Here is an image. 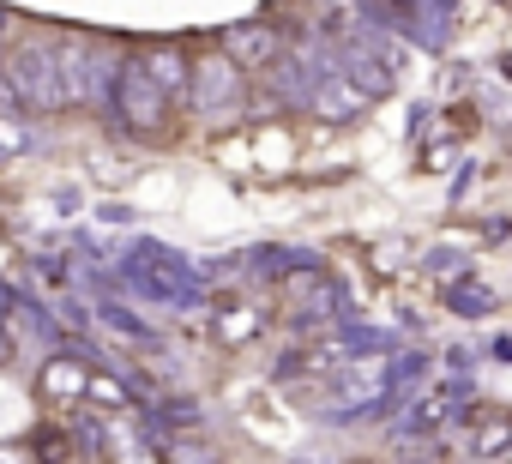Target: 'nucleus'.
I'll use <instances>...</instances> for the list:
<instances>
[{"label":"nucleus","mask_w":512,"mask_h":464,"mask_svg":"<svg viewBox=\"0 0 512 464\" xmlns=\"http://www.w3.org/2000/svg\"><path fill=\"white\" fill-rule=\"evenodd\" d=\"M91 392H97L103 404H121V386H109V380H91Z\"/></svg>","instance_id":"1a4fd4ad"},{"label":"nucleus","mask_w":512,"mask_h":464,"mask_svg":"<svg viewBox=\"0 0 512 464\" xmlns=\"http://www.w3.org/2000/svg\"><path fill=\"white\" fill-rule=\"evenodd\" d=\"M139 73H145V79H151L163 97H169V91H175V97H187V79H193V67H187L181 55H169V49H151Z\"/></svg>","instance_id":"423d86ee"},{"label":"nucleus","mask_w":512,"mask_h":464,"mask_svg":"<svg viewBox=\"0 0 512 464\" xmlns=\"http://www.w3.org/2000/svg\"><path fill=\"white\" fill-rule=\"evenodd\" d=\"M362 103H368V91H362L350 73H320V85H314V115L344 121V115H356Z\"/></svg>","instance_id":"39448f33"},{"label":"nucleus","mask_w":512,"mask_h":464,"mask_svg":"<svg viewBox=\"0 0 512 464\" xmlns=\"http://www.w3.org/2000/svg\"><path fill=\"white\" fill-rule=\"evenodd\" d=\"M115 103H121V115L133 121V133H163V121H169V97H163L139 67L115 79Z\"/></svg>","instance_id":"7ed1b4c3"},{"label":"nucleus","mask_w":512,"mask_h":464,"mask_svg":"<svg viewBox=\"0 0 512 464\" xmlns=\"http://www.w3.org/2000/svg\"><path fill=\"white\" fill-rule=\"evenodd\" d=\"M0 97H13L31 115H55L67 109V79H61V55L43 43H19L0 61Z\"/></svg>","instance_id":"f257e3e1"},{"label":"nucleus","mask_w":512,"mask_h":464,"mask_svg":"<svg viewBox=\"0 0 512 464\" xmlns=\"http://www.w3.org/2000/svg\"><path fill=\"white\" fill-rule=\"evenodd\" d=\"M187 103H193L199 115H235V109L247 103V73H241L229 55H211V61L193 67V79H187Z\"/></svg>","instance_id":"f03ea898"},{"label":"nucleus","mask_w":512,"mask_h":464,"mask_svg":"<svg viewBox=\"0 0 512 464\" xmlns=\"http://www.w3.org/2000/svg\"><path fill=\"white\" fill-rule=\"evenodd\" d=\"M0 145H7V151H19V145H25V127H13V121H0Z\"/></svg>","instance_id":"6e6552de"},{"label":"nucleus","mask_w":512,"mask_h":464,"mask_svg":"<svg viewBox=\"0 0 512 464\" xmlns=\"http://www.w3.org/2000/svg\"><path fill=\"white\" fill-rule=\"evenodd\" d=\"M43 398H79L85 386H91V374H85V362H73V356H55L49 368H43Z\"/></svg>","instance_id":"0eeeda50"},{"label":"nucleus","mask_w":512,"mask_h":464,"mask_svg":"<svg viewBox=\"0 0 512 464\" xmlns=\"http://www.w3.org/2000/svg\"><path fill=\"white\" fill-rule=\"evenodd\" d=\"M0 25H7V13H0Z\"/></svg>","instance_id":"9d476101"},{"label":"nucleus","mask_w":512,"mask_h":464,"mask_svg":"<svg viewBox=\"0 0 512 464\" xmlns=\"http://www.w3.org/2000/svg\"><path fill=\"white\" fill-rule=\"evenodd\" d=\"M223 55L247 73V67H272V55H278V31L272 25H235L229 37H223Z\"/></svg>","instance_id":"20e7f679"}]
</instances>
